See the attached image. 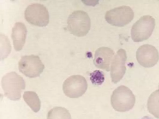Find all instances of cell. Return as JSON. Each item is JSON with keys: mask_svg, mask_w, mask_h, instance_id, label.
I'll list each match as a JSON object with an SVG mask.
<instances>
[{"mask_svg": "<svg viewBox=\"0 0 159 119\" xmlns=\"http://www.w3.org/2000/svg\"><path fill=\"white\" fill-rule=\"evenodd\" d=\"M2 86L5 96L11 100H18L21 98L22 90L25 88V82L22 76L12 72L2 77Z\"/></svg>", "mask_w": 159, "mask_h": 119, "instance_id": "6da1fadb", "label": "cell"}, {"mask_svg": "<svg viewBox=\"0 0 159 119\" xmlns=\"http://www.w3.org/2000/svg\"><path fill=\"white\" fill-rule=\"evenodd\" d=\"M111 102L115 110L125 112L133 108L135 103V97L128 87L120 86L113 91Z\"/></svg>", "mask_w": 159, "mask_h": 119, "instance_id": "7a4b0ae2", "label": "cell"}, {"mask_svg": "<svg viewBox=\"0 0 159 119\" xmlns=\"http://www.w3.org/2000/svg\"><path fill=\"white\" fill-rule=\"evenodd\" d=\"M67 24L68 29L72 34L81 37L89 32L91 28V20L87 13L77 10L70 15Z\"/></svg>", "mask_w": 159, "mask_h": 119, "instance_id": "3957f363", "label": "cell"}, {"mask_svg": "<svg viewBox=\"0 0 159 119\" xmlns=\"http://www.w3.org/2000/svg\"><path fill=\"white\" fill-rule=\"evenodd\" d=\"M155 26V20L151 16L141 17L132 27V40L134 42H141L147 40L152 34Z\"/></svg>", "mask_w": 159, "mask_h": 119, "instance_id": "277c9868", "label": "cell"}, {"mask_svg": "<svg viewBox=\"0 0 159 119\" xmlns=\"http://www.w3.org/2000/svg\"><path fill=\"white\" fill-rule=\"evenodd\" d=\"M134 15V11L130 7L122 6L107 11L105 19L111 25L124 27L133 20Z\"/></svg>", "mask_w": 159, "mask_h": 119, "instance_id": "5b68a950", "label": "cell"}, {"mask_svg": "<svg viewBox=\"0 0 159 119\" xmlns=\"http://www.w3.org/2000/svg\"><path fill=\"white\" fill-rule=\"evenodd\" d=\"M18 67L22 73L31 78L39 76L45 68L39 57L35 55L22 57Z\"/></svg>", "mask_w": 159, "mask_h": 119, "instance_id": "8992f818", "label": "cell"}, {"mask_svg": "<svg viewBox=\"0 0 159 119\" xmlns=\"http://www.w3.org/2000/svg\"><path fill=\"white\" fill-rule=\"evenodd\" d=\"M26 20L30 24L45 27L49 22L48 9L43 5L34 3L29 6L25 12Z\"/></svg>", "mask_w": 159, "mask_h": 119, "instance_id": "52a82bcc", "label": "cell"}, {"mask_svg": "<svg viewBox=\"0 0 159 119\" xmlns=\"http://www.w3.org/2000/svg\"><path fill=\"white\" fill-rule=\"evenodd\" d=\"M88 84L84 77L80 75H72L66 79L63 86L65 95L71 98L82 96L87 90Z\"/></svg>", "mask_w": 159, "mask_h": 119, "instance_id": "ba28073f", "label": "cell"}, {"mask_svg": "<svg viewBox=\"0 0 159 119\" xmlns=\"http://www.w3.org/2000/svg\"><path fill=\"white\" fill-rule=\"evenodd\" d=\"M136 58L141 66L145 68H151L155 66L159 60V52L153 46L144 45L138 49Z\"/></svg>", "mask_w": 159, "mask_h": 119, "instance_id": "9c48e42d", "label": "cell"}, {"mask_svg": "<svg viewBox=\"0 0 159 119\" xmlns=\"http://www.w3.org/2000/svg\"><path fill=\"white\" fill-rule=\"evenodd\" d=\"M127 55L123 49H120L114 56L111 66V77L114 83L120 82L124 75L126 71L125 64Z\"/></svg>", "mask_w": 159, "mask_h": 119, "instance_id": "30bf717a", "label": "cell"}, {"mask_svg": "<svg viewBox=\"0 0 159 119\" xmlns=\"http://www.w3.org/2000/svg\"><path fill=\"white\" fill-rule=\"evenodd\" d=\"M114 52L111 48L107 47H100L96 51L94 64L98 68L109 71L111 70V65L114 58Z\"/></svg>", "mask_w": 159, "mask_h": 119, "instance_id": "8fae6325", "label": "cell"}, {"mask_svg": "<svg viewBox=\"0 0 159 119\" xmlns=\"http://www.w3.org/2000/svg\"><path fill=\"white\" fill-rule=\"evenodd\" d=\"M27 32L26 27L22 22H16L14 26L11 36L14 47L16 51H20L23 49L25 42Z\"/></svg>", "mask_w": 159, "mask_h": 119, "instance_id": "7c38bea8", "label": "cell"}, {"mask_svg": "<svg viewBox=\"0 0 159 119\" xmlns=\"http://www.w3.org/2000/svg\"><path fill=\"white\" fill-rule=\"evenodd\" d=\"M24 100L31 109L35 112L41 108V101L39 96L33 91H26L23 95Z\"/></svg>", "mask_w": 159, "mask_h": 119, "instance_id": "4fadbf2b", "label": "cell"}, {"mask_svg": "<svg viewBox=\"0 0 159 119\" xmlns=\"http://www.w3.org/2000/svg\"><path fill=\"white\" fill-rule=\"evenodd\" d=\"M148 109L150 113L159 119V89L153 92L149 97Z\"/></svg>", "mask_w": 159, "mask_h": 119, "instance_id": "5bb4252c", "label": "cell"}, {"mask_svg": "<svg viewBox=\"0 0 159 119\" xmlns=\"http://www.w3.org/2000/svg\"><path fill=\"white\" fill-rule=\"evenodd\" d=\"M47 119H71V115L66 109L62 107H55L48 112Z\"/></svg>", "mask_w": 159, "mask_h": 119, "instance_id": "9a60e30c", "label": "cell"}, {"mask_svg": "<svg viewBox=\"0 0 159 119\" xmlns=\"http://www.w3.org/2000/svg\"><path fill=\"white\" fill-rule=\"evenodd\" d=\"M91 79L93 83L101 84L104 82V75L101 72L96 70L91 74Z\"/></svg>", "mask_w": 159, "mask_h": 119, "instance_id": "2e32d148", "label": "cell"}]
</instances>
